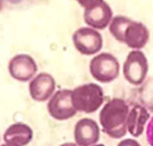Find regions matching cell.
I'll use <instances>...</instances> for the list:
<instances>
[{"mask_svg":"<svg viewBox=\"0 0 153 146\" xmlns=\"http://www.w3.org/2000/svg\"><path fill=\"white\" fill-rule=\"evenodd\" d=\"M129 106L121 98L108 100L100 110L99 122L102 131L111 138H122L127 133Z\"/></svg>","mask_w":153,"mask_h":146,"instance_id":"obj_1","label":"cell"},{"mask_svg":"<svg viewBox=\"0 0 153 146\" xmlns=\"http://www.w3.org/2000/svg\"><path fill=\"white\" fill-rule=\"evenodd\" d=\"M71 100L77 112L91 114L104 104V91L96 83L79 85L71 91Z\"/></svg>","mask_w":153,"mask_h":146,"instance_id":"obj_2","label":"cell"},{"mask_svg":"<svg viewBox=\"0 0 153 146\" xmlns=\"http://www.w3.org/2000/svg\"><path fill=\"white\" fill-rule=\"evenodd\" d=\"M120 64L117 59L111 53H100L90 61V74L99 83H111L117 78Z\"/></svg>","mask_w":153,"mask_h":146,"instance_id":"obj_3","label":"cell"},{"mask_svg":"<svg viewBox=\"0 0 153 146\" xmlns=\"http://www.w3.org/2000/svg\"><path fill=\"white\" fill-rule=\"evenodd\" d=\"M149 71V62L140 50H134L128 54L123 64V76L131 85L138 86L144 83Z\"/></svg>","mask_w":153,"mask_h":146,"instance_id":"obj_4","label":"cell"},{"mask_svg":"<svg viewBox=\"0 0 153 146\" xmlns=\"http://www.w3.org/2000/svg\"><path fill=\"white\" fill-rule=\"evenodd\" d=\"M47 110L50 116H52L56 121H66L76 115L77 110L71 100V90L62 89L56 91L50 98Z\"/></svg>","mask_w":153,"mask_h":146,"instance_id":"obj_5","label":"cell"},{"mask_svg":"<svg viewBox=\"0 0 153 146\" xmlns=\"http://www.w3.org/2000/svg\"><path fill=\"white\" fill-rule=\"evenodd\" d=\"M73 43L81 54L94 55L102 47V37L98 30L90 27H83L73 33Z\"/></svg>","mask_w":153,"mask_h":146,"instance_id":"obj_6","label":"cell"},{"mask_svg":"<svg viewBox=\"0 0 153 146\" xmlns=\"http://www.w3.org/2000/svg\"><path fill=\"white\" fill-rule=\"evenodd\" d=\"M9 75L19 82H29L37 73V64L28 54H17L8 63Z\"/></svg>","mask_w":153,"mask_h":146,"instance_id":"obj_7","label":"cell"},{"mask_svg":"<svg viewBox=\"0 0 153 146\" xmlns=\"http://www.w3.org/2000/svg\"><path fill=\"white\" fill-rule=\"evenodd\" d=\"M113 19V12L107 2L101 1L84 10V22L96 30L106 29Z\"/></svg>","mask_w":153,"mask_h":146,"instance_id":"obj_8","label":"cell"},{"mask_svg":"<svg viewBox=\"0 0 153 146\" xmlns=\"http://www.w3.org/2000/svg\"><path fill=\"white\" fill-rule=\"evenodd\" d=\"M74 138L78 146H92L97 144L100 138L98 123L86 117L79 120L74 129Z\"/></svg>","mask_w":153,"mask_h":146,"instance_id":"obj_9","label":"cell"},{"mask_svg":"<svg viewBox=\"0 0 153 146\" xmlns=\"http://www.w3.org/2000/svg\"><path fill=\"white\" fill-rule=\"evenodd\" d=\"M54 90H55V79L52 75L47 73L38 74L31 79L29 84L30 97L38 102H43L50 99L54 94Z\"/></svg>","mask_w":153,"mask_h":146,"instance_id":"obj_10","label":"cell"},{"mask_svg":"<svg viewBox=\"0 0 153 146\" xmlns=\"http://www.w3.org/2000/svg\"><path fill=\"white\" fill-rule=\"evenodd\" d=\"M150 38V32L142 22L132 21L128 24L123 36V44L132 50H140L145 46Z\"/></svg>","mask_w":153,"mask_h":146,"instance_id":"obj_11","label":"cell"},{"mask_svg":"<svg viewBox=\"0 0 153 146\" xmlns=\"http://www.w3.org/2000/svg\"><path fill=\"white\" fill-rule=\"evenodd\" d=\"M150 120V113L145 107L135 105L129 110L127 119V130L132 137H139L145 129L147 121Z\"/></svg>","mask_w":153,"mask_h":146,"instance_id":"obj_12","label":"cell"},{"mask_svg":"<svg viewBox=\"0 0 153 146\" xmlns=\"http://www.w3.org/2000/svg\"><path fill=\"white\" fill-rule=\"evenodd\" d=\"M33 138V131L28 124L17 122L8 127L4 133V140L9 144L25 146Z\"/></svg>","mask_w":153,"mask_h":146,"instance_id":"obj_13","label":"cell"},{"mask_svg":"<svg viewBox=\"0 0 153 146\" xmlns=\"http://www.w3.org/2000/svg\"><path fill=\"white\" fill-rule=\"evenodd\" d=\"M130 22H131V19L122 15H117L112 19V21L109 23V32L113 35V37L117 42L123 43L124 31H126L128 24L130 23Z\"/></svg>","mask_w":153,"mask_h":146,"instance_id":"obj_14","label":"cell"},{"mask_svg":"<svg viewBox=\"0 0 153 146\" xmlns=\"http://www.w3.org/2000/svg\"><path fill=\"white\" fill-rule=\"evenodd\" d=\"M146 139L150 146H153V117L150 120L146 128Z\"/></svg>","mask_w":153,"mask_h":146,"instance_id":"obj_15","label":"cell"},{"mask_svg":"<svg viewBox=\"0 0 153 146\" xmlns=\"http://www.w3.org/2000/svg\"><path fill=\"white\" fill-rule=\"evenodd\" d=\"M77 2L79 4V6H82L83 8H90L92 6H94V5H97V4H99L101 1H104V0H76Z\"/></svg>","mask_w":153,"mask_h":146,"instance_id":"obj_16","label":"cell"},{"mask_svg":"<svg viewBox=\"0 0 153 146\" xmlns=\"http://www.w3.org/2000/svg\"><path fill=\"white\" fill-rule=\"evenodd\" d=\"M117 146H142L139 143H138L137 140H135V139L132 138H127V139H123L121 140Z\"/></svg>","mask_w":153,"mask_h":146,"instance_id":"obj_17","label":"cell"},{"mask_svg":"<svg viewBox=\"0 0 153 146\" xmlns=\"http://www.w3.org/2000/svg\"><path fill=\"white\" fill-rule=\"evenodd\" d=\"M60 146H78L76 143H65V144H61Z\"/></svg>","mask_w":153,"mask_h":146,"instance_id":"obj_18","label":"cell"},{"mask_svg":"<svg viewBox=\"0 0 153 146\" xmlns=\"http://www.w3.org/2000/svg\"><path fill=\"white\" fill-rule=\"evenodd\" d=\"M1 146H20V145H15V144H9V143H6V144H4V145Z\"/></svg>","mask_w":153,"mask_h":146,"instance_id":"obj_19","label":"cell"},{"mask_svg":"<svg viewBox=\"0 0 153 146\" xmlns=\"http://www.w3.org/2000/svg\"><path fill=\"white\" fill-rule=\"evenodd\" d=\"M4 7V0H0V10Z\"/></svg>","mask_w":153,"mask_h":146,"instance_id":"obj_20","label":"cell"},{"mask_svg":"<svg viewBox=\"0 0 153 146\" xmlns=\"http://www.w3.org/2000/svg\"><path fill=\"white\" fill-rule=\"evenodd\" d=\"M92 146H105L104 144H94V145H92Z\"/></svg>","mask_w":153,"mask_h":146,"instance_id":"obj_21","label":"cell"}]
</instances>
